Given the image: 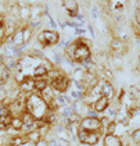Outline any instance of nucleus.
<instances>
[{"mask_svg": "<svg viewBox=\"0 0 140 146\" xmlns=\"http://www.w3.org/2000/svg\"><path fill=\"white\" fill-rule=\"evenodd\" d=\"M65 53L68 54V57H71L74 61L78 63L90 60V49L85 39H76L75 42L69 43L65 47Z\"/></svg>", "mask_w": 140, "mask_h": 146, "instance_id": "obj_1", "label": "nucleus"}, {"mask_svg": "<svg viewBox=\"0 0 140 146\" xmlns=\"http://www.w3.org/2000/svg\"><path fill=\"white\" fill-rule=\"evenodd\" d=\"M25 110L31 115H33L35 120H43L46 113L49 111V104L39 95H31L29 98H26Z\"/></svg>", "mask_w": 140, "mask_h": 146, "instance_id": "obj_2", "label": "nucleus"}, {"mask_svg": "<svg viewBox=\"0 0 140 146\" xmlns=\"http://www.w3.org/2000/svg\"><path fill=\"white\" fill-rule=\"evenodd\" d=\"M79 129H83L87 132H100L101 134V123L100 118H93V117H86L79 123Z\"/></svg>", "mask_w": 140, "mask_h": 146, "instance_id": "obj_3", "label": "nucleus"}, {"mask_svg": "<svg viewBox=\"0 0 140 146\" xmlns=\"http://www.w3.org/2000/svg\"><path fill=\"white\" fill-rule=\"evenodd\" d=\"M78 139L82 145L86 146H94L100 141V132H87L83 129H78Z\"/></svg>", "mask_w": 140, "mask_h": 146, "instance_id": "obj_4", "label": "nucleus"}, {"mask_svg": "<svg viewBox=\"0 0 140 146\" xmlns=\"http://www.w3.org/2000/svg\"><path fill=\"white\" fill-rule=\"evenodd\" d=\"M38 39L39 42L44 46H52V45H55L58 42V34L54 32V31H43L40 34L38 35Z\"/></svg>", "mask_w": 140, "mask_h": 146, "instance_id": "obj_5", "label": "nucleus"}, {"mask_svg": "<svg viewBox=\"0 0 140 146\" xmlns=\"http://www.w3.org/2000/svg\"><path fill=\"white\" fill-rule=\"evenodd\" d=\"M52 89L54 90V92H58V93H63V92H65V90L69 88V79L67 78L65 75H58L57 78L52 79Z\"/></svg>", "mask_w": 140, "mask_h": 146, "instance_id": "obj_6", "label": "nucleus"}, {"mask_svg": "<svg viewBox=\"0 0 140 146\" xmlns=\"http://www.w3.org/2000/svg\"><path fill=\"white\" fill-rule=\"evenodd\" d=\"M20 90L21 92H25V93H29L35 90V79L31 77V75H26L20 81Z\"/></svg>", "mask_w": 140, "mask_h": 146, "instance_id": "obj_7", "label": "nucleus"}, {"mask_svg": "<svg viewBox=\"0 0 140 146\" xmlns=\"http://www.w3.org/2000/svg\"><path fill=\"white\" fill-rule=\"evenodd\" d=\"M98 88H100V93H101V96H104V98H107L108 100L112 98V95H114V88H112V85L107 82V81H100L98 84Z\"/></svg>", "mask_w": 140, "mask_h": 146, "instance_id": "obj_8", "label": "nucleus"}, {"mask_svg": "<svg viewBox=\"0 0 140 146\" xmlns=\"http://www.w3.org/2000/svg\"><path fill=\"white\" fill-rule=\"evenodd\" d=\"M108 104H110V100H108L107 98L101 96V98H98V99L93 103V110L97 113H101V111H104L106 109H108Z\"/></svg>", "mask_w": 140, "mask_h": 146, "instance_id": "obj_9", "label": "nucleus"}, {"mask_svg": "<svg viewBox=\"0 0 140 146\" xmlns=\"http://www.w3.org/2000/svg\"><path fill=\"white\" fill-rule=\"evenodd\" d=\"M64 7L67 13H68V15L69 17H76L78 15V11H79V6H78V3L76 1H72V0H69V1H64Z\"/></svg>", "mask_w": 140, "mask_h": 146, "instance_id": "obj_10", "label": "nucleus"}, {"mask_svg": "<svg viewBox=\"0 0 140 146\" xmlns=\"http://www.w3.org/2000/svg\"><path fill=\"white\" fill-rule=\"evenodd\" d=\"M47 72H49V70L44 67V66L39 64V66H36V67L33 68V71H32V74H31V77H32V78L40 79V78H44V77L47 75Z\"/></svg>", "mask_w": 140, "mask_h": 146, "instance_id": "obj_11", "label": "nucleus"}, {"mask_svg": "<svg viewBox=\"0 0 140 146\" xmlns=\"http://www.w3.org/2000/svg\"><path fill=\"white\" fill-rule=\"evenodd\" d=\"M104 146H122L121 138L117 135H106L104 136Z\"/></svg>", "mask_w": 140, "mask_h": 146, "instance_id": "obj_12", "label": "nucleus"}, {"mask_svg": "<svg viewBox=\"0 0 140 146\" xmlns=\"http://www.w3.org/2000/svg\"><path fill=\"white\" fill-rule=\"evenodd\" d=\"M11 120H13V115H0V131H4L7 128L11 127Z\"/></svg>", "mask_w": 140, "mask_h": 146, "instance_id": "obj_13", "label": "nucleus"}, {"mask_svg": "<svg viewBox=\"0 0 140 146\" xmlns=\"http://www.w3.org/2000/svg\"><path fill=\"white\" fill-rule=\"evenodd\" d=\"M25 139L29 141V142H35L36 143V142H39L42 139V134L35 129V131H31V132H28V134L25 135Z\"/></svg>", "mask_w": 140, "mask_h": 146, "instance_id": "obj_14", "label": "nucleus"}, {"mask_svg": "<svg viewBox=\"0 0 140 146\" xmlns=\"http://www.w3.org/2000/svg\"><path fill=\"white\" fill-rule=\"evenodd\" d=\"M25 142H26L25 136H22V135H17V136H13V138H10V141H9V145L21 146V145H24Z\"/></svg>", "mask_w": 140, "mask_h": 146, "instance_id": "obj_15", "label": "nucleus"}, {"mask_svg": "<svg viewBox=\"0 0 140 146\" xmlns=\"http://www.w3.org/2000/svg\"><path fill=\"white\" fill-rule=\"evenodd\" d=\"M49 85H47V81L44 78H40V79H35V90H38V92H42L47 88Z\"/></svg>", "mask_w": 140, "mask_h": 146, "instance_id": "obj_16", "label": "nucleus"}, {"mask_svg": "<svg viewBox=\"0 0 140 146\" xmlns=\"http://www.w3.org/2000/svg\"><path fill=\"white\" fill-rule=\"evenodd\" d=\"M22 118L21 117H13V120H11V128L14 129V131H21L22 128Z\"/></svg>", "mask_w": 140, "mask_h": 146, "instance_id": "obj_17", "label": "nucleus"}, {"mask_svg": "<svg viewBox=\"0 0 140 146\" xmlns=\"http://www.w3.org/2000/svg\"><path fill=\"white\" fill-rule=\"evenodd\" d=\"M115 128H117V123L110 121L107 125V135H115Z\"/></svg>", "mask_w": 140, "mask_h": 146, "instance_id": "obj_18", "label": "nucleus"}, {"mask_svg": "<svg viewBox=\"0 0 140 146\" xmlns=\"http://www.w3.org/2000/svg\"><path fill=\"white\" fill-rule=\"evenodd\" d=\"M111 47H112L114 50L122 49V40H119V39H114V40L111 42Z\"/></svg>", "mask_w": 140, "mask_h": 146, "instance_id": "obj_19", "label": "nucleus"}, {"mask_svg": "<svg viewBox=\"0 0 140 146\" xmlns=\"http://www.w3.org/2000/svg\"><path fill=\"white\" fill-rule=\"evenodd\" d=\"M132 139L135 143H140V129H135L132 132Z\"/></svg>", "mask_w": 140, "mask_h": 146, "instance_id": "obj_20", "label": "nucleus"}, {"mask_svg": "<svg viewBox=\"0 0 140 146\" xmlns=\"http://www.w3.org/2000/svg\"><path fill=\"white\" fill-rule=\"evenodd\" d=\"M72 109H69V107H63V110H61V115L64 117V118H68L71 114H72Z\"/></svg>", "mask_w": 140, "mask_h": 146, "instance_id": "obj_21", "label": "nucleus"}, {"mask_svg": "<svg viewBox=\"0 0 140 146\" xmlns=\"http://www.w3.org/2000/svg\"><path fill=\"white\" fill-rule=\"evenodd\" d=\"M87 117H93V118H98V113L94 111L93 109H92V110H87Z\"/></svg>", "mask_w": 140, "mask_h": 146, "instance_id": "obj_22", "label": "nucleus"}, {"mask_svg": "<svg viewBox=\"0 0 140 146\" xmlns=\"http://www.w3.org/2000/svg\"><path fill=\"white\" fill-rule=\"evenodd\" d=\"M71 95H72L74 99H82V95H83V93H82V92H72Z\"/></svg>", "mask_w": 140, "mask_h": 146, "instance_id": "obj_23", "label": "nucleus"}, {"mask_svg": "<svg viewBox=\"0 0 140 146\" xmlns=\"http://www.w3.org/2000/svg\"><path fill=\"white\" fill-rule=\"evenodd\" d=\"M85 34V29L82 28H75V35H83Z\"/></svg>", "mask_w": 140, "mask_h": 146, "instance_id": "obj_24", "label": "nucleus"}, {"mask_svg": "<svg viewBox=\"0 0 140 146\" xmlns=\"http://www.w3.org/2000/svg\"><path fill=\"white\" fill-rule=\"evenodd\" d=\"M83 146H86V145H83Z\"/></svg>", "mask_w": 140, "mask_h": 146, "instance_id": "obj_25", "label": "nucleus"}]
</instances>
